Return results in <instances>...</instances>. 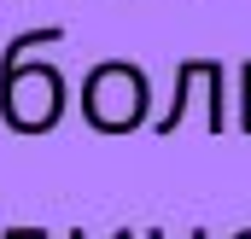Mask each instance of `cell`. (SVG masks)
<instances>
[{
  "mask_svg": "<svg viewBox=\"0 0 251 239\" xmlns=\"http://www.w3.org/2000/svg\"><path fill=\"white\" fill-rule=\"evenodd\" d=\"M140 105H146V88H140V76H134L128 64H111V70L94 76V88H88V117L100 122V128H128V122H140Z\"/></svg>",
  "mask_w": 251,
  "mask_h": 239,
  "instance_id": "cell-1",
  "label": "cell"
},
{
  "mask_svg": "<svg viewBox=\"0 0 251 239\" xmlns=\"http://www.w3.org/2000/svg\"><path fill=\"white\" fill-rule=\"evenodd\" d=\"M240 105H246V111H240V122H246V134H251V59L240 64Z\"/></svg>",
  "mask_w": 251,
  "mask_h": 239,
  "instance_id": "cell-2",
  "label": "cell"
},
{
  "mask_svg": "<svg viewBox=\"0 0 251 239\" xmlns=\"http://www.w3.org/2000/svg\"><path fill=\"white\" fill-rule=\"evenodd\" d=\"M152 239H158V234H152ZM193 239H204V228H193Z\"/></svg>",
  "mask_w": 251,
  "mask_h": 239,
  "instance_id": "cell-3",
  "label": "cell"
},
{
  "mask_svg": "<svg viewBox=\"0 0 251 239\" xmlns=\"http://www.w3.org/2000/svg\"><path fill=\"white\" fill-rule=\"evenodd\" d=\"M234 239H251V228H240V234H234Z\"/></svg>",
  "mask_w": 251,
  "mask_h": 239,
  "instance_id": "cell-4",
  "label": "cell"
}]
</instances>
